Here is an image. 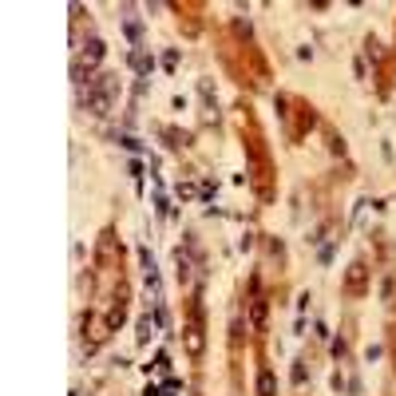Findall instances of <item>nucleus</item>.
Here are the masks:
<instances>
[{
	"instance_id": "nucleus-1",
	"label": "nucleus",
	"mask_w": 396,
	"mask_h": 396,
	"mask_svg": "<svg viewBox=\"0 0 396 396\" xmlns=\"http://www.w3.org/2000/svg\"><path fill=\"white\" fill-rule=\"evenodd\" d=\"M274 392V381H270V372H261V396Z\"/></svg>"
}]
</instances>
